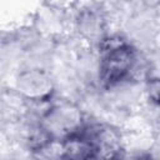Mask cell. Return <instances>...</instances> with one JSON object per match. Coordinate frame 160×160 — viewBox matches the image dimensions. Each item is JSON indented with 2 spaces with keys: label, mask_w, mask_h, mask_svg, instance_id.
Wrapping results in <instances>:
<instances>
[{
  "label": "cell",
  "mask_w": 160,
  "mask_h": 160,
  "mask_svg": "<svg viewBox=\"0 0 160 160\" xmlns=\"http://www.w3.org/2000/svg\"><path fill=\"white\" fill-rule=\"evenodd\" d=\"M136 50L120 36L100 40L99 78L105 88L115 86L129 79L136 66Z\"/></svg>",
  "instance_id": "6da1fadb"
},
{
  "label": "cell",
  "mask_w": 160,
  "mask_h": 160,
  "mask_svg": "<svg viewBox=\"0 0 160 160\" xmlns=\"http://www.w3.org/2000/svg\"><path fill=\"white\" fill-rule=\"evenodd\" d=\"M82 126V115L79 108L71 102L64 101L52 105L44 112L38 129L51 144L54 141L61 142Z\"/></svg>",
  "instance_id": "7a4b0ae2"
},
{
  "label": "cell",
  "mask_w": 160,
  "mask_h": 160,
  "mask_svg": "<svg viewBox=\"0 0 160 160\" xmlns=\"http://www.w3.org/2000/svg\"><path fill=\"white\" fill-rule=\"evenodd\" d=\"M95 149L98 158H115L120 150V138L118 132L108 125L95 124L85 126Z\"/></svg>",
  "instance_id": "3957f363"
},
{
  "label": "cell",
  "mask_w": 160,
  "mask_h": 160,
  "mask_svg": "<svg viewBox=\"0 0 160 160\" xmlns=\"http://www.w3.org/2000/svg\"><path fill=\"white\" fill-rule=\"evenodd\" d=\"M18 86L19 90L31 100H45L52 91L49 78L39 70H30L20 75Z\"/></svg>",
  "instance_id": "277c9868"
},
{
  "label": "cell",
  "mask_w": 160,
  "mask_h": 160,
  "mask_svg": "<svg viewBox=\"0 0 160 160\" xmlns=\"http://www.w3.org/2000/svg\"><path fill=\"white\" fill-rule=\"evenodd\" d=\"M146 95L152 104L160 106V78H154L148 81Z\"/></svg>",
  "instance_id": "5b68a950"
}]
</instances>
